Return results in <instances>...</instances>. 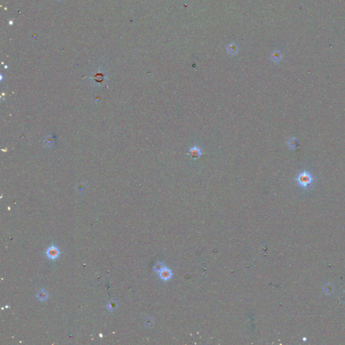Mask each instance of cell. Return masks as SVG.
Instances as JSON below:
<instances>
[{
	"instance_id": "277c9868",
	"label": "cell",
	"mask_w": 345,
	"mask_h": 345,
	"mask_svg": "<svg viewBox=\"0 0 345 345\" xmlns=\"http://www.w3.org/2000/svg\"><path fill=\"white\" fill-rule=\"evenodd\" d=\"M37 298L39 301H44L48 298V293L45 289H41L38 291L37 293Z\"/></svg>"
},
{
	"instance_id": "52a82bcc",
	"label": "cell",
	"mask_w": 345,
	"mask_h": 345,
	"mask_svg": "<svg viewBox=\"0 0 345 345\" xmlns=\"http://www.w3.org/2000/svg\"><path fill=\"white\" fill-rule=\"evenodd\" d=\"M199 153H200V152H198V150H195V149H194V150L191 151V155H192V156H193L194 157V155L195 156V157H198L197 155H198V154H199Z\"/></svg>"
},
{
	"instance_id": "7a4b0ae2",
	"label": "cell",
	"mask_w": 345,
	"mask_h": 345,
	"mask_svg": "<svg viewBox=\"0 0 345 345\" xmlns=\"http://www.w3.org/2000/svg\"><path fill=\"white\" fill-rule=\"evenodd\" d=\"M46 255H47V256L49 258L51 259V260H55V259H56L59 256V250L55 246H51L47 249Z\"/></svg>"
},
{
	"instance_id": "5b68a950",
	"label": "cell",
	"mask_w": 345,
	"mask_h": 345,
	"mask_svg": "<svg viewBox=\"0 0 345 345\" xmlns=\"http://www.w3.org/2000/svg\"><path fill=\"white\" fill-rule=\"evenodd\" d=\"M334 291V286L331 284H327L324 287V292L327 295H330L333 293Z\"/></svg>"
},
{
	"instance_id": "9c48e42d",
	"label": "cell",
	"mask_w": 345,
	"mask_h": 345,
	"mask_svg": "<svg viewBox=\"0 0 345 345\" xmlns=\"http://www.w3.org/2000/svg\"><path fill=\"white\" fill-rule=\"evenodd\" d=\"M303 340H304V341H305V340H306V338H303Z\"/></svg>"
},
{
	"instance_id": "8992f818",
	"label": "cell",
	"mask_w": 345,
	"mask_h": 345,
	"mask_svg": "<svg viewBox=\"0 0 345 345\" xmlns=\"http://www.w3.org/2000/svg\"><path fill=\"white\" fill-rule=\"evenodd\" d=\"M107 309L110 311H113L117 307V304L116 301H110L107 303Z\"/></svg>"
},
{
	"instance_id": "ba28073f",
	"label": "cell",
	"mask_w": 345,
	"mask_h": 345,
	"mask_svg": "<svg viewBox=\"0 0 345 345\" xmlns=\"http://www.w3.org/2000/svg\"><path fill=\"white\" fill-rule=\"evenodd\" d=\"M340 300L343 302V303H345V293H343V294L340 295Z\"/></svg>"
},
{
	"instance_id": "3957f363",
	"label": "cell",
	"mask_w": 345,
	"mask_h": 345,
	"mask_svg": "<svg viewBox=\"0 0 345 345\" xmlns=\"http://www.w3.org/2000/svg\"><path fill=\"white\" fill-rule=\"evenodd\" d=\"M160 278L163 280H168L170 279L172 277V272L169 268H166L163 267V269L159 272Z\"/></svg>"
},
{
	"instance_id": "6da1fadb",
	"label": "cell",
	"mask_w": 345,
	"mask_h": 345,
	"mask_svg": "<svg viewBox=\"0 0 345 345\" xmlns=\"http://www.w3.org/2000/svg\"><path fill=\"white\" fill-rule=\"evenodd\" d=\"M297 182L303 188H307L312 182V177L308 172L304 171L298 175Z\"/></svg>"
}]
</instances>
